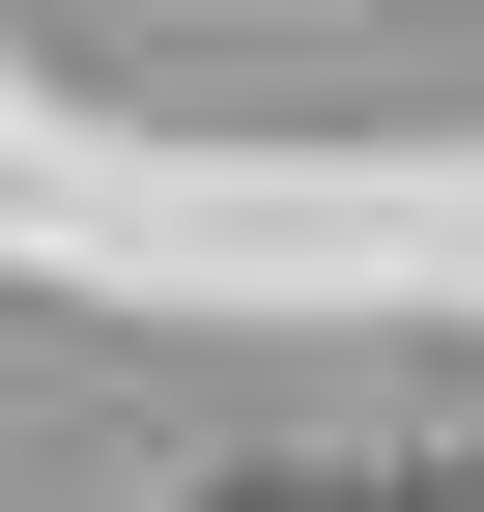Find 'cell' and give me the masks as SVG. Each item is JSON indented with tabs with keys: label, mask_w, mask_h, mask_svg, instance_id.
<instances>
[{
	"label": "cell",
	"mask_w": 484,
	"mask_h": 512,
	"mask_svg": "<svg viewBox=\"0 0 484 512\" xmlns=\"http://www.w3.org/2000/svg\"><path fill=\"white\" fill-rule=\"evenodd\" d=\"M228 512H371V484H228Z\"/></svg>",
	"instance_id": "cell-1"
}]
</instances>
